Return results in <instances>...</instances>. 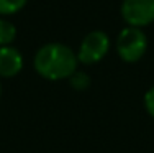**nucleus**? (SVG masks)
I'll use <instances>...</instances> for the list:
<instances>
[{
	"instance_id": "obj_9",
	"label": "nucleus",
	"mask_w": 154,
	"mask_h": 153,
	"mask_svg": "<svg viewBox=\"0 0 154 153\" xmlns=\"http://www.w3.org/2000/svg\"><path fill=\"white\" fill-rule=\"evenodd\" d=\"M144 105H146V109H148L149 115L154 117V86L148 91V92H146V96H144Z\"/></svg>"
},
{
	"instance_id": "obj_3",
	"label": "nucleus",
	"mask_w": 154,
	"mask_h": 153,
	"mask_svg": "<svg viewBox=\"0 0 154 153\" xmlns=\"http://www.w3.org/2000/svg\"><path fill=\"white\" fill-rule=\"evenodd\" d=\"M110 49V38L107 33L100 30L90 31L85 35V38L80 43L79 53H77V59L82 64H95L100 59H103L105 54Z\"/></svg>"
},
{
	"instance_id": "obj_4",
	"label": "nucleus",
	"mask_w": 154,
	"mask_h": 153,
	"mask_svg": "<svg viewBox=\"0 0 154 153\" xmlns=\"http://www.w3.org/2000/svg\"><path fill=\"white\" fill-rule=\"evenodd\" d=\"M122 17L128 27H146L154 21V0H123Z\"/></svg>"
},
{
	"instance_id": "obj_5",
	"label": "nucleus",
	"mask_w": 154,
	"mask_h": 153,
	"mask_svg": "<svg viewBox=\"0 0 154 153\" xmlns=\"http://www.w3.org/2000/svg\"><path fill=\"white\" fill-rule=\"evenodd\" d=\"M23 68V56L13 46H0V76L13 78Z\"/></svg>"
},
{
	"instance_id": "obj_8",
	"label": "nucleus",
	"mask_w": 154,
	"mask_h": 153,
	"mask_svg": "<svg viewBox=\"0 0 154 153\" xmlns=\"http://www.w3.org/2000/svg\"><path fill=\"white\" fill-rule=\"evenodd\" d=\"M71 84L74 89H85L87 86L90 84V79L85 72H80V71H75L74 74L71 76Z\"/></svg>"
},
{
	"instance_id": "obj_2",
	"label": "nucleus",
	"mask_w": 154,
	"mask_h": 153,
	"mask_svg": "<svg viewBox=\"0 0 154 153\" xmlns=\"http://www.w3.org/2000/svg\"><path fill=\"white\" fill-rule=\"evenodd\" d=\"M148 48V38L138 27H126L120 31L116 40V51L126 63H136L143 58Z\"/></svg>"
},
{
	"instance_id": "obj_6",
	"label": "nucleus",
	"mask_w": 154,
	"mask_h": 153,
	"mask_svg": "<svg viewBox=\"0 0 154 153\" xmlns=\"http://www.w3.org/2000/svg\"><path fill=\"white\" fill-rule=\"evenodd\" d=\"M17 36V28L12 21L0 18V46H10Z\"/></svg>"
},
{
	"instance_id": "obj_10",
	"label": "nucleus",
	"mask_w": 154,
	"mask_h": 153,
	"mask_svg": "<svg viewBox=\"0 0 154 153\" xmlns=\"http://www.w3.org/2000/svg\"><path fill=\"white\" fill-rule=\"evenodd\" d=\"M0 92H2V87H0Z\"/></svg>"
},
{
	"instance_id": "obj_7",
	"label": "nucleus",
	"mask_w": 154,
	"mask_h": 153,
	"mask_svg": "<svg viewBox=\"0 0 154 153\" xmlns=\"http://www.w3.org/2000/svg\"><path fill=\"white\" fill-rule=\"evenodd\" d=\"M28 0H0V15H13L18 13Z\"/></svg>"
},
{
	"instance_id": "obj_1",
	"label": "nucleus",
	"mask_w": 154,
	"mask_h": 153,
	"mask_svg": "<svg viewBox=\"0 0 154 153\" xmlns=\"http://www.w3.org/2000/svg\"><path fill=\"white\" fill-rule=\"evenodd\" d=\"M77 54L62 43H48L35 56V69L49 81L71 78L77 71Z\"/></svg>"
}]
</instances>
